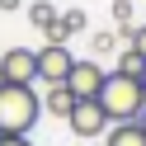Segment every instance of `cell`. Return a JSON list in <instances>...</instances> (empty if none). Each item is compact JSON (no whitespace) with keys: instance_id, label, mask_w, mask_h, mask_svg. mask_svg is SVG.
Segmentation results:
<instances>
[{"instance_id":"1","label":"cell","mask_w":146,"mask_h":146,"mask_svg":"<svg viewBox=\"0 0 146 146\" xmlns=\"http://www.w3.org/2000/svg\"><path fill=\"white\" fill-rule=\"evenodd\" d=\"M42 118V99L33 85H0V132L29 137V127Z\"/></svg>"},{"instance_id":"2","label":"cell","mask_w":146,"mask_h":146,"mask_svg":"<svg viewBox=\"0 0 146 146\" xmlns=\"http://www.w3.org/2000/svg\"><path fill=\"white\" fill-rule=\"evenodd\" d=\"M99 104H104L108 123H137L146 108V90L137 76H118V71H108L104 90H99Z\"/></svg>"},{"instance_id":"3","label":"cell","mask_w":146,"mask_h":146,"mask_svg":"<svg viewBox=\"0 0 146 146\" xmlns=\"http://www.w3.org/2000/svg\"><path fill=\"white\" fill-rule=\"evenodd\" d=\"M71 132L80 137V141H99V137L108 132V113H104V104H99V99H76V108H71Z\"/></svg>"},{"instance_id":"4","label":"cell","mask_w":146,"mask_h":146,"mask_svg":"<svg viewBox=\"0 0 146 146\" xmlns=\"http://www.w3.org/2000/svg\"><path fill=\"white\" fill-rule=\"evenodd\" d=\"M71 66H76V57H71L66 42H42L38 47V85H66Z\"/></svg>"},{"instance_id":"5","label":"cell","mask_w":146,"mask_h":146,"mask_svg":"<svg viewBox=\"0 0 146 146\" xmlns=\"http://www.w3.org/2000/svg\"><path fill=\"white\" fill-rule=\"evenodd\" d=\"M104 80H108V71L99 66L94 57H80L76 66H71V76H66V90L76 99H99V90H104Z\"/></svg>"},{"instance_id":"6","label":"cell","mask_w":146,"mask_h":146,"mask_svg":"<svg viewBox=\"0 0 146 146\" xmlns=\"http://www.w3.org/2000/svg\"><path fill=\"white\" fill-rule=\"evenodd\" d=\"M0 76H5V85H38V52L10 47L0 57Z\"/></svg>"},{"instance_id":"7","label":"cell","mask_w":146,"mask_h":146,"mask_svg":"<svg viewBox=\"0 0 146 146\" xmlns=\"http://www.w3.org/2000/svg\"><path fill=\"white\" fill-rule=\"evenodd\" d=\"M85 10H61L57 14V29L47 33V42H66V38H76V33H85Z\"/></svg>"},{"instance_id":"8","label":"cell","mask_w":146,"mask_h":146,"mask_svg":"<svg viewBox=\"0 0 146 146\" xmlns=\"http://www.w3.org/2000/svg\"><path fill=\"white\" fill-rule=\"evenodd\" d=\"M71 108H76V94H71L66 85H47V94H42V113H52V118H71Z\"/></svg>"},{"instance_id":"9","label":"cell","mask_w":146,"mask_h":146,"mask_svg":"<svg viewBox=\"0 0 146 146\" xmlns=\"http://www.w3.org/2000/svg\"><path fill=\"white\" fill-rule=\"evenodd\" d=\"M104 146H146V132L141 123H113L104 132Z\"/></svg>"},{"instance_id":"10","label":"cell","mask_w":146,"mask_h":146,"mask_svg":"<svg viewBox=\"0 0 146 146\" xmlns=\"http://www.w3.org/2000/svg\"><path fill=\"white\" fill-rule=\"evenodd\" d=\"M57 14H61V10H57V5H47V0H38V5H29V24H33V29L42 33V38H47V33L57 29Z\"/></svg>"},{"instance_id":"11","label":"cell","mask_w":146,"mask_h":146,"mask_svg":"<svg viewBox=\"0 0 146 146\" xmlns=\"http://www.w3.org/2000/svg\"><path fill=\"white\" fill-rule=\"evenodd\" d=\"M118 76H141V71H146V57H141V52H137V47H127L123 52V57H118Z\"/></svg>"},{"instance_id":"12","label":"cell","mask_w":146,"mask_h":146,"mask_svg":"<svg viewBox=\"0 0 146 146\" xmlns=\"http://www.w3.org/2000/svg\"><path fill=\"white\" fill-rule=\"evenodd\" d=\"M118 38H127V47H137L146 57V24H127V29H118Z\"/></svg>"},{"instance_id":"13","label":"cell","mask_w":146,"mask_h":146,"mask_svg":"<svg viewBox=\"0 0 146 146\" xmlns=\"http://www.w3.org/2000/svg\"><path fill=\"white\" fill-rule=\"evenodd\" d=\"M113 42H118V33L104 29V33H94V38H90V47H94V52H113Z\"/></svg>"},{"instance_id":"14","label":"cell","mask_w":146,"mask_h":146,"mask_svg":"<svg viewBox=\"0 0 146 146\" xmlns=\"http://www.w3.org/2000/svg\"><path fill=\"white\" fill-rule=\"evenodd\" d=\"M113 24H118V29L132 24V5H127V0H113Z\"/></svg>"},{"instance_id":"15","label":"cell","mask_w":146,"mask_h":146,"mask_svg":"<svg viewBox=\"0 0 146 146\" xmlns=\"http://www.w3.org/2000/svg\"><path fill=\"white\" fill-rule=\"evenodd\" d=\"M0 146H33L29 137H0Z\"/></svg>"},{"instance_id":"16","label":"cell","mask_w":146,"mask_h":146,"mask_svg":"<svg viewBox=\"0 0 146 146\" xmlns=\"http://www.w3.org/2000/svg\"><path fill=\"white\" fill-rule=\"evenodd\" d=\"M19 5H24V0H0V10H19Z\"/></svg>"},{"instance_id":"17","label":"cell","mask_w":146,"mask_h":146,"mask_svg":"<svg viewBox=\"0 0 146 146\" xmlns=\"http://www.w3.org/2000/svg\"><path fill=\"white\" fill-rule=\"evenodd\" d=\"M137 123H141V132H146V108H141V118H137Z\"/></svg>"},{"instance_id":"18","label":"cell","mask_w":146,"mask_h":146,"mask_svg":"<svg viewBox=\"0 0 146 146\" xmlns=\"http://www.w3.org/2000/svg\"><path fill=\"white\" fill-rule=\"evenodd\" d=\"M137 80H141V90H146V71H141V76H137Z\"/></svg>"},{"instance_id":"19","label":"cell","mask_w":146,"mask_h":146,"mask_svg":"<svg viewBox=\"0 0 146 146\" xmlns=\"http://www.w3.org/2000/svg\"><path fill=\"white\" fill-rule=\"evenodd\" d=\"M0 85H5V76H0Z\"/></svg>"},{"instance_id":"20","label":"cell","mask_w":146,"mask_h":146,"mask_svg":"<svg viewBox=\"0 0 146 146\" xmlns=\"http://www.w3.org/2000/svg\"><path fill=\"white\" fill-rule=\"evenodd\" d=\"M0 137H5V132H0Z\"/></svg>"}]
</instances>
